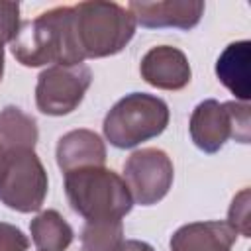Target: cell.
Returning <instances> with one entry per match:
<instances>
[{"mask_svg":"<svg viewBox=\"0 0 251 251\" xmlns=\"http://www.w3.org/2000/svg\"><path fill=\"white\" fill-rule=\"evenodd\" d=\"M237 233L227 222H194L171 237V251H231Z\"/></svg>","mask_w":251,"mask_h":251,"instance_id":"12","label":"cell"},{"mask_svg":"<svg viewBox=\"0 0 251 251\" xmlns=\"http://www.w3.org/2000/svg\"><path fill=\"white\" fill-rule=\"evenodd\" d=\"M39 131L31 116L16 106H6L0 112V141L6 149H33Z\"/></svg>","mask_w":251,"mask_h":251,"instance_id":"15","label":"cell"},{"mask_svg":"<svg viewBox=\"0 0 251 251\" xmlns=\"http://www.w3.org/2000/svg\"><path fill=\"white\" fill-rule=\"evenodd\" d=\"M29 231L39 251H65L73 243V227L57 210L37 214L29 224Z\"/></svg>","mask_w":251,"mask_h":251,"instance_id":"14","label":"cell"},{"mask_svg":"<svg viewBox=\"0 0 251 251\" xmlns=\"http://www.w3.org/2000/svg\"><path fill=\"white\" fill-rule=\"evenodd\" d=\"M20 27V4L0 2V45L10 43Z\"/></svg>","mask_w":251,"mask_h":251,"instance_id":"18","label":"cell"},{"mask_svg":"<svg viewBox=\"0 0 251 251\" xmlns=\"http://www.w3.org/2000/svg\"><path fill=\"white\" fill-rule=\"evenodd\" d=\"M65 192L71 208L88 220H122L133 206L126 180L104 167H84L65 173Z\"/></svg>","mask_w":251,"mask_h":251,"instance_id":"3","label":"cell"},{"mask_svg":"<svg viewBox=\"0 0 251 251\" xmlns=\"http://www.w3.org/2000/svg\"><path fill=\"white\" fill-rule=\"evenodd\" d=\"M169 124V106L165 100L131 92L118 100L104 118V135L118 149L135 147L165 131Z\"/></svg>","mask_w":251,"mask_h":251,"instance_id":"4","label":"cell"},{"mask_svg":"<svg viewBox=\"0 0 251 251\" xmlns=\"http://www.w3.org/2000/svg\"><path fill=\"white\" fill-rule=\"evenodd\" d=\"M122 220H88L80 235V251H116L124 241Z\"/></svg>","mask_w":251,"mask_h":251,"instance_id":"16","label":"cell"},{"mask_svg":"<svg viewBox=\"0 0 251 251\" xmlns=\"http://www.w3.org/2000/svg\"><path fill=\"white\" fill-rule=\"evenodd\" d=\"M249 61H251V41L247 39L229 43L216 61L218 80L241 102H247L251 98Z\"/></svg>","mask_w":251,"mask_h":251,"instance_id":"13","label":"cell"},{"mask_svg":"<svg viewBox=\"0 0 251 251\" xmlns=\"http://www.w3.org/2000/svg\"><path fill=\"white\" fill-rule=\"evenodd\" d=\"M4 75V45H0V80Z\"/></svg>","mask_w":251,"mask_h":251,"instance_id":"22","label":"cell"},{"mask_svg":"<svg viewBox=\"0 0 251 251\" xmlns=\"http://www.w3.org/2000/svg\"><path fill=\"white\" fill-rule=\"evenodd\" d=\"M141 78L161 90H180L190 82L192 71L186 55L171 45L149 49L139 65Z\"/></svg>","mask_w":251,"mask_h":251,"instance_id":"9","label":"cell"},{"mask_svg":"<svg viewBox=\"0 0 251 251\" xmlns=\"http://www.w3.org/2000/svg\"><path fill=\"white\" fill-rule=\"evenodd\" d=\"M190 137L204 153L220 151L227 139L239 143L251 141V112L241 102H200L190 116Z\"/></svg>","mask_w":251,"mask_h":251,"instance_id":"5","label":"cell"},{"mask_svg":"<svg viewBox=\"0 0 251 251\" xmlns=\"http://www.w3.org/2000/svg\"><path fill=\"white\" fill-rule=\"evenodd\" d=\"M27 247L29 241L20 227L0 222V251H25Z\"/></svg>","mask_w":251,"mask_h":251,"instance_id":"19","label":"cell"},{"mask_svg":"<svg viewBox=\"0 0 251 251\" xmlns=\"http://www.w3.org/2000/svg\"><path fill=\"white\" fill-rule=\"evenodd\" d=\"M6 167H8V149L0 143V184H2V178L6 175Z\"/></svg>","mask_w":251,"mask_h":251,"instance_id":"21","label":"cell"},{"mask_svg":"<svg viewBox=\"0 0 251 251\" xmlns=\"http://www.w3.org/2000/svg\"><path fill=\"white\" fill-rule=\"evenodd\" d=\"M10 49L24 67L82 63L84 57L73 29V6H57L39 14L35 20L22 22L10 41Z\"/></svg>","mask_w":251,"mask_h":251,"instance_id":"1","label":"cell"},{"mask_svg":"<svg viewBox=\"0 0 251 251\" xmlns=\"http://www.w3.org/2000/svg\"><path fill=\"white\" fill-rule=\"evenodd\" d=\"M73 29L84 59L120 53L135 33L131 12L116 2H80L73 6Z\"/></svg>","mask_w":251,"mask_h":251,"instance_id":"2","label":"cell"},{"mask_svg":"<svg viewBox=\"0 0 251 251\" xmlns=\"http://www.w3.org/2000/svg\"><path fill=\"white\" fill-rule=\"evenodd\" d=\"M249 188H243L241 192H237L231 200V206L227 210V224L233 227V231L237 235L249 237L251 235V218H249Z\"/></svg>","mask_w":251,"mask_h":251,"instance_id":"17","label":"cell"},{"mask_svg":"<svg viewBox=\"0 0 251 251\" xmlns=\"http://www.w3.org/2000/svg\"><path fill=\"white\" fill-rule=\"evenodd\" d=\"M106 145L98 133L90 129H73L57 143V165L63 173L84 167H104Z\"/></svg>","mask_w":251,"mask_h":251,"instance_id":"11","label":"cell"},{"mask_svg":"<svg viewBox=\"0 0 251 251\" xmlns=\"http://www.w3.org/2000/svg\"><path fill=\"white\" fill-rule=\"evenodd\" d=\"M173 163L169 155L157 147L133 151L124 163V180L131 200L141 206H151L163 200L173 184Z\"/></svg>","mask_w":251,"mask_h":251,"instance_id":"8","label":"cell"},{"mask_svg":"<svg viewBox=\"0 0 251 251\" xmlns=\"http://www.w3.org/2000/svg\"><path fill=\"white\" fill-rule=\"evenodd\" d=\"M47 194V173L33 149H8V167L0 184V200L22 214L41 208Z\"/></svg>","mask_w":251,"mask_h":251,"instance_id":"6","label":"cell"},{"mask_svg":"<svg viewBox=\"0 0 251 251\" xmlns=\"http://www.w3.org/2000/svg\"><path fill=\"white\" fill-rule=\"evenodd\" d=\"M116 251H155L149 243L145 241H139V239H126L118 245Z\"/></svg>","mask_w":251,"mask_h":251,"instance_id":"20","label":"cell"},{"mask_svg":"<svg viewBox=\"0 0 251 251\" xmlns=\"http://www.w3.org/2000/svg\"><path fill=\"white\" fill-rule=\"evenodd\" d=\"M92 80L86 65H53L37 76L35 104L47 116L71 114L84 98Z\"/></svg>","mask_w":251,"mask_h":251,"instance_id":"7","label":"cell"},{"mask_svg":"<svg viewBox=\"0 0 251 251\" xmlns=\"http://www.w3.org/2000/svg\"><path fill=\"white\" fill-rule=\"evenodd\" d=\"M135 24L143 27H194L202 14V0H167V2H139L133 0L127 4Z\"/></svg>","mask_w":251,"mask_h":251,"instance_id":"10","label":"cell"}]
</instances>
